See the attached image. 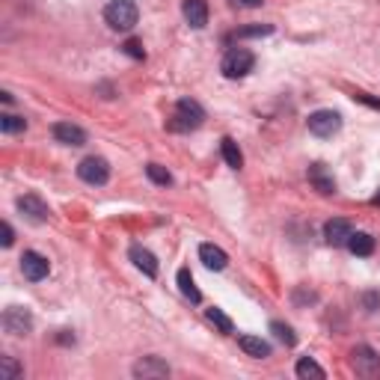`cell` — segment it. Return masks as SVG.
Here are the masks:
<instances>
[{"mask_svg":"<svg viewBox=\"0 0 380 380\" xmlns=\"http://www.w3.org/2000/svg\"><path fill=\"white\" fill-rule=\"evenodd\" d=\"M181 16H185V21H188L190 27L202 30V27L208 24V4H205V0H185V6H181Z\"/></svg>","mask_w":380,"mask_h":380,"instance_id":"5bb4252c","label":"cell"},{"mask_svg":"<svg viewBox=\"0 0 380 380\" xmlns=\"http://www.w3.org/2000/svg\"><path fill=\"white\" fill-rule=\"evenodd\" d=\"M294 372H298V377H303V380H309V377L324 380V377H327V372H324L321 365H318L315 360H309V357H303L298 365H294Z\"/></svg>","mask_w":380,"mask_h":380,"instance_id":"44dd1931","label":"cell"},{"mask_svg":"<svg viewBox=\"0 0 380 380\" xmlns=\"http://www.w3.org/2000/svg\"><path fill=\"white\" fill-rule=\"evenodd\" d=\"M274 33V27L271 24H256V27H247V30H238V36H271Z\"/></svg>","mask_w":380,"mask_h":380,"instance_id":"83f0119b","label":"cell"},{"mask_svg":"<svg viewBox=\"0 0 380 380\" xmlns=\"http://www.w3.org/2000/svg\"><path fill=\"white\" fill-rule=\"evenodd\" d=\"M200 259H202V264L208 267V271H223V267L229 264V256L214 244H202L200 247Z\"/></svg>","mask_w":380,"mask_h":380,"instance_id":"e0dca14e","label":"cell"},{"mask_svg":"<svg viewBox=\"0 0 380 380\" xmlns=\"http://www.w3.org/2000/svg\"><path fill=\"white\" fill-rule=\"evenodd\" d=\"M0 229H4V238H0V241H4V247H12V241H16V232H12V226H9V223H4Z\"/></svg>","mask_w":380,"mask_h":380,"instance_id":"f546056e","label":"cell"},{"mask_svg":"<svg viewBox=\"0 0 380 380\" xmlns=\"http://www.w3.org/2000/svg\"><path fill=\"white\" fill-rule=\"evenodd\" d=\"M21 374H24V369L16 360H12V357H0V377H4V380H16Z\"/></svg>","mask_w":380,"mask_h":380,"instance_id":"484cf974","label":"cell"},{"mask_svg":"<svg viewBox=\"0 0 380 380\" xmlns=\"http://www.w3.org/2000/svg\"><path fill=\"white\" fill-rule=\"evenodd\" d=\"M134 377H143V380L170 377V365H166L161 357H143L140 362H134Z\"/></svg>","mask_w":380,"mask_h":380,"instance_id":"9c48e42d","label":"cell"},{"mask_svg":"<svg viewBox=\"0 0 380 380\" xmlns=\"http://www.w3.org/2000/svg\"><path fill=\"white\" fill-rule=\"evenodd\" d=\"M0 131L4 134H21V131H27V119L16 116V114H4L0 116Z\"/></svg>","mask_w":380,"mask_h":380,"instance_id":"603a6c76","label":"cell"},{"mask_svg":"<svg viewBox=\"0 0 380 380\" xmlns=\"http://www.w3.org/2000/svg\"><path fill=\"white\" fill-rule=\"evenodd\" d=\"M350 235H354V226L342 217H333L327 226H324V238H327V244H333V247H348Z\"/></svg>","mask_w":380,"mask_h":380,"instance_id":"8fae6325","label":"cell"},{"mask_svg":"<svg viewBox=\"0 0 380 380\" xmlns=\"http://www.w3.org/2000/svg\"><path fill=\"white\" fill-rule=\"evenodd\" d=\"M348 250L354 252V256H360V259H369L374 252V238L369 232H354L350 235V241H348Z\"/></svg>","mask_w":380,"mask_h":380,"instance_id":"ac0fdd59","label":"cell"},{"mask_svg":"<svg viewBox=\"0 0 380 380\" xmlns=\"http://www.w3.org/2000/svg\"><path fill=\"white\" fill-rule=\"evenodd\" d=\"M205 318L211 321V324H214V327L223 333V336H229V333H235V324L229 321V315L226 312H223V309H214V306H211L208 309V312H205Z\"/></svg>","mask_w":380,"mask_h":380,"instance_id":"7402d4cb","label":"cell"},{"mask_svg":"<svg viewBox=\"0 0 380 380\" xmlns=\"http://www.w3.org/2000/svg\"><path fill=\"white\" fill-rule=\"evenodd\" d=\"M16 205H18L21 214H24L27 220H33V223H45V220H48V214H51V208H48L45 202H42L36 193L18 196V202H16Z\"/></svg>","mask_w":380,"mask_h":380,"instance_id":"30bf717a","label":"cell"},{"mask_svg":"<svg viewBox=\"0 0 380 380\" xmlns=\"http://www.w3.org/2000/svg\"><path fill=\"white\" fill-rule=\"evenodd\" d=\"M54 140L63 146H83L87 143V131L80 125H72V122H57L54 125Z\"/></svg>","mask_w":380,"mask_h":380,"instance_id":"7c38bea8","label":"cell"},{"mask_svg":"<svg viewBox=\"0 0 380 380\" xmlns=\"http://www.w3.org/2000/svg\"><path fill=\"white\" fill-rule=\"evenodd\" d=\"M4 330L9 336H27L33 330V315L27 312V309H21V306H9L4 312Z\"/></svg>","mask_w":380,"mask_h":380,"instance_id":"52a82bcc","label":"cell"},{"mask_svg":"<svg viewBox=\"0 0 380 380\" xmlns=\"http://www.w3.org/2000/svg\"><path fill=\"white\" fill-rule=\"evenodd\" d=\"M78 178L80 181H87V185H107V178H110V164L104 158H83L78 164Z\"/></svg>","mask_w":380,"mask_h":380,"instance_id":"5b68a950","label":"cell"},{"mask_svg":"<svg viewBox=\"0 0 380 380\" xmlns=\"http://www.w3.org/2000/svg\"><path fill=\"white\" fill-rule=\"evenodd\" d=\"M104 21L114 27V30H131L140 21V9L134 0H110L104 6Z\"/></svg>","mask_w":380,"mask_h":380,"instance_id":"6da1fadb","label":"cell"},{"mask_svg":"<svg viewBox=\"0 0 380 380\" xmlns=\"http://www.w3.org/2000/svg\"><path fill=\"white\" fill-rule=\"evenodd\" d=\"M238 4H241V6H262L264 0H238Z\"/></svg>","mask_w":380,"mask_h":380,"instance_id":"1f68e13d","label":"cell"},{"mask_svg":"<svg viewBox=\"0 0 380 380\" xmlns=\"http://www.w3.org/2000/svg\"><path fill=\"white\" fill-rule=\"evenodd\" d=\"M354 372L360 377H380V354L369 345H357L354 350Z\"/></svg>","mask_w":380,"mask_h":380,"instance_id":"8992f818","label":"cell"},{"mask_svg":"<svg viewBox=\"0 0 380 380\" xmlns=\"http://www.w3.org/2000/svg\"><path fill=\"white\" fill-rule=\"evenodd\" d=\"M271 333H274L286 348H294V345H298V336H294V330L288 327V324H283V321H271Z\"/></svg>","mask_w":380,"mask_h":380,"instance_id":"cb8c5ba5","label":"cell"},{"mask_svg":"<svg viewBox=\"0 0 380 380\" xmlns=\"http://www.w3.org/2000/svg\"><path fill=\"white\" fill-rule=\"evenodd\" d=\"M202 122H205V110L200 107V102H193V98H181V102L176 104L170 128L173 131H196Z\"/></svg>","mask_w":380,"mask_h":380,"instance_id":"7a4b0ae2","label":"cell"},{"mask_svg":"<svg viewBox=\"0 0 380 380\" xmlns=\"http://www.w3.org/2000/svg\"><path fill=\"white\" fill-rule=\"evenodd\" d=\"M362 306L369 309V312L380 309V294H377V291H365V294H362Z\"/></svg>","mask_w":380,"mask_h":380,"instance_id":"f1b7e54d","label":"cell"},{"mask_svg":"<svg viewBox=\"0 0 380 380\" xmlns=\"http://www.w3.org/2000/svg\"><path fill=\"white\" fill-rule=\"evenodd\" d=\"M372 205H377V208H380V188H377V193L372 196Z\"/></svg>","mask_w":380,"mask_h":380,"instance_id":"d6a6232c","label":"cell"},{"mask_svg":"<svg viewBox=\"0 0 380 380\" xmlns=\"http://www.w3.org/2000/svg\"><path fill=\"white\" fill-rule=\"evenodd\" d=\"M354 98H357V102H362V104H369V107H377V110H380V102H377V98H372L369 92H357Z\"/></svg>","mask_w":380,"mask_h":380,"instance_id":"4dcf8cb0","label":"cell"},{"mask_svg":"<svg viewBox=\"0 0 380 380\" xmlns=\"http://www.w3.org/2000/svg\"><path fill=\"white\" fill-rule=\"evenodd\" d=\"M238 345H241V350L247 357H252V360H264V357H271V345H267L262 336H241V339H238Z\"/></svg>","mask_w":380,"mask_h":380,"instance_id":"2e32d148","label":"cell"},{"mask_svg":"<svg viewBox=\"0 0 380 380\" xmlns=\"http://www.w3.org/2000/svg\"><path fill=\"white\" fill-rule=\"evenodd\" d=\"M220 149H223V161H226L232 170H241V166H244V154H241V149H238L235 140L232 137H223Z\"/></svg>","mask_w":380,"mask_h":380,"instance_id":"ffe728a7","label":"cell"},{"mask_svg":"<svg viewBox=\"0 0 380 380\" xmlns=\"http://www.w3.org/2000/svg\"><path fill=\"white\" fill-rule=\"evenodd\" d=\"M252 66H256V54L247 51V48H232L226 57H223V75L229 80H238V78H247L252 72Z\"/></svg>","mask_w":380,"mask_h":380,"instance_id":"3957f363","label":"cell"},{"mask_svg":"<svg viewBox=\"0 0 380 380\" xmlns=\"http://www.w3.org/2000/svg\"><path fill=\"white\" fill-rule=\"evenodd\" d=\"M21 271H24V276L30 279V283H39V279H45V276H48L51 262H48L45 256H42V252L27 250L24 256H21Z\"/></svg>","mask_w":380,"mask_h":380,"instance_id":"ba28073f","label":"cell"},{"mask_svg":"<svg viewBox=\"0 0 380 380\" xmlns=\"http://www.w3.org/2000/svg\"><path fill=\"white\" fill-rule=\"evenodd\" d=\"M309 185H312L321 196L336 193V178L327 173V166H324V164H312V166H309Z\"/></svg>","mask_w":380,"mask_h":380,"instance_id":"4fadbf2b","label":"cell"},{"mask_svg":"<svg viewBox=\"0 0 380 380\" xmlns=\"http://www.w3.org/2000/svg\"><path fill=\"white\" fill-rule=\"evenodd\" d=\"M128 256H131V262L140 267V271H143L149 279H154L158 276V259L152 256V252L146 250V247H140V244H134L131 250H128Z\"/></svg>","mask_w":380,"mask_h":380,"instance_id":"9a60e30c","label":"cell"},{"mask_svg":"<svg viewBox=\"0 0 380 380\" xmlns=\"http://www.w3.org/2000/svg\"><path fill=\"white\" fill-rule=\"evenodd\" d=\"M122 51L128 54V57H134V60H146V51H143V45H140L137 39H128V42H125Z\"/></svg>","mask_w":380,"mask_h":380,"instance_id":"4316f807","label":"cell"},{"mask_svg":"<svg viewBox=\"0 0 380 380\" xmlns=\"http://www.w3.org/2000/svg\"><path fill=\"white\" fill-rule=\"evenodd\" d=\"M146 176L154 181V185H161V188H170L173 185V173L166 170V166H161V164H149L146 166Z\"/></svg>","mask_w":380,"mask_h":380,"instance_id":"d4e9b609","label":"cell"},{"mask_svg":"<svg viewBox=\"0 0 380 380\" xmlns=\"http://www.w3.org/2000/svg\"><path fill=\"white\" fill-rule=\"evenodd\" d=\"M306 125L315 137L327 140V137L342 131V114H336V110H315V114H309Z\"/></svg>","mask_w":380,"mask_h":380,"instance_id":"277c9868","label":"cell"},{"mask_svg":"<svg viewBox=\"0 0 380 380\" xmlns=\"http://www.w3.org/2000/svg\"><path fill=\"white\" fill-rule=\"evenodd\" d=\"M176 283H178V291L185 294L190 303H202V294H200V288L193 286V276H190L188 267H181V271L176 274Z\"/></svg>","mask_w":380,"mask_h":380,"instance_id":"d6986e66","label":"cell"}]
</instances>
